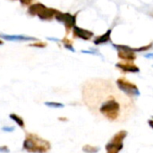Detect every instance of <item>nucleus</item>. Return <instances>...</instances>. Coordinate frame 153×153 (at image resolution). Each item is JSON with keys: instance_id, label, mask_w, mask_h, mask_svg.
I'll return each mask as SVG.
<instances>
[{"instance_id": "5", "label": "nucleus", "mask_w": 153, "mask_h": 153, "mask_svg": "<svg viewBox=\"0 0 153 153\" xmlns=\"http://www.w3.org/2000/svg\"><path fill=\"white\" fill-rule=\"evenodd\" d=\"M115 48L118 49V56L120 58L125 60H134L135 59V55L134 53V49L130 48L129 47L123 46V45H114Z\"/></svg>"}, {"instance_id": "4", "label": "nucleus", "mask_w": 153, "mask_h": 153, "mask_svg": "<svg viewBox=\"0 0 153 153\" xmlns=\"http://www.w3.org/2000/svg\"><path fill=\"white\" fill-rule=\"evenodd\" d=\"M58 22H62L65 27V30H66V34H68L73 29L74 27L75 26V23H76V14L74 15H72L71 13H61L59 12L56 17H55Z\"/></svg>"}, {"instance_id": "10", "label": "nucleus", "mask_w": 153, "mask_h": 153, "mask_svg": "<svg viewBox=\"0 0 153 153\" xmlns=\"http://www.w3.org/2000/svg\"><path fill=\"white\" fill-rule=\"evenodd\" d=\"M117 66L128 72H138V67L132 64H118L117 65Z\"/></svg>"}, {"instance_id": "18", "label": "nucleus", "mask_w": 153, "mask_h": 153, "mask_svg": "<svg viewBox=\"0 0 153 153\" xmlns=\"http://www.w3.org/2000/svg\"><path fill=\"white\" fill-rule=\"evenodd\" d=\"M58 120H59V121H63V122H64V121H67V118H65H65L59 117V118H58Z\"/></svg>"}, {"instance_id": "14", "label": "nucleus", "mask_w": 153, "mask_h": 153, "mask_svg": "<svg viewBox=\"0 0 153 153\" xmlns=\"http://www.w3.org/2000/svg\"><path fill=\"white\" fill-rule=\"evenodd\" d=\"M82 150H83V152H85L86 153H95L98 151V149L93 148V147H91L90 145H85Z\"/></svg>"}, {"instance_id": "8", "label": "nucleus", "mask_w": 153, "mask_h": 153, "mask_svg": "<svg viewBox=\"0 0 153 153\" xmlns=\"http://www.w3.org/2000/svg\"><path fill=\"white\" fill-rule=\"evenodd\" d=\"M110 35H111V30H108L106 33L99 36L98 38H96L94 39V44L96 45H100V44H102V43H106L108 41L110 40Z\"/></svg>"}, {"instance_id": "12", "label": "nucleus", "mask_w": 153, "mask_h": 153, "mask_svg": "<svg viewBox=\"0 0 153 153\" xmlns=\"http://www.w3.org/2000/svg\"><path fill=\"white\" fill-rule=\"evenodd\" d=\"M45 105L49 107V108H63L64 105L62 103H59V102H45Z\"/></svg>"}, {"instance_id": "7", "label": "nucleus", "mask_w": 153, "mask_h": 153, "mask_svg": "<svg viewBox=\"0 0 153 153\" xmlns=\"http://www.w3.org/2000/svg\"><path fill=\"white\" fill-rule=\"evenodd\" d=\"M0 37L7 39V40H14V41H29V40H33L36 41L37 39L33 37H28L24 35H4L0 34Z\"/></svg>"}, {"instance_id": "19", "label": "nucleus", "mask_w": 153, "mask_h": 153, "mask_svg": "<svg viewBox=\"0 0 153 153\" xmlns=\"http://www.w3.org/2000/svg\"><path fill=\"white\" fill-rule=\"evenodd\" d=\"M0 45H3V41L1 39H0Z\"/></svg>"}, {"instance_id": "2", "label": "nucleus", "mask_w": 153, "mask_h": 153, "mask_svg": "<svg viewBox=\"0 0 153 153\" xmlns=\"http://www.w3.org/2000/svg\"><path fill=\"white\" fill-rule=\"evenodd\" d=\"M22 149L29 153H47L51 149V143L36 134L27 133L22 143Z\"/></svg>"}, {"instance_id": "11", "label": "nucleus", "mask_w": 153, "mask_h": 153, "mask_svg": "<svg viewBox=\"0 0 153 153\" xmlns=\"http://www.w3.org/2000/svg\"><path fill=\"white\" fill-rule=\"evenodd\" d=\"M62 42L64 43L65 48H66L69 49V50L74 51V47H73V41H72L71 39H67V38H65V39L62 40Z\"/></svg>"}, {"instance_id": "1", "label": "nucleus", "mask_w": 153, "mask_h": 153, "mask_svg": "<svg viewBox=\"0 0 153 153\" xmlns=\"http://www.w3.org/2000/svg\"><path fill=\"white\" fill-rule=\"evenodd\" d=\"M83 99L90 108L98 110L110 121L123 120L131 111L132 102L126 95L105 81H95L85 84Z\"/></svg>"}, {"instance_id": "9", "label": "nucleus", "mask_w": 153, "mask_h": 153, "mask_svg": "<svg viewBox=\"0 0 153 153\" xmlns=\"http://www.w3.org/2000/svg\"><path fill=\"white\" fill-rule=\"evenodd\" d=\"M9 117H10V119L13 120L20 128H22V129H24V128H25V123H24V121H23V119H22V117L18 116V115L15 114V113H11V114L9 115Z\"/></svg>"}, {"instance_id": "6", "label": "nucleus", "mask_w": 153, "mask_h": 153, "mask_svg": "<svg viewBox=\"0 0 153 153\" xmlns=\"http://www.w3.org/2000/svg\"><path fill=\"white\" fill-rule=\"evenodd\" d=\"M73 34H74V38L82 39L83 40H89V39H91L93 37V32H91V31H90L88 30H85V29L77 27V26H74V29H73Z\"/></svg>"}, {"instance_id": "16", "label": "nucleus", "mask_w": 153, "mask_h": 153, "mask_svg": "<svg viewBox=\"0 0 153 153\" xmlns=\"http://www.w3.org/2000/svg\"><path fill=\"white\" fill-rule=\"evenodd\" d=\"M32 1H33V0H20L21 4H22V5H25V6L30 5V4H31V2H32Z\"/></svg>"}, {"instance_id": "17", "label": "nucleus", "mask_w": 153, "mask_h": 153, "mask_svg": "<svg viewBox=\"0 0 153 153\" xmlns=\"http://www.w3.org/2000/svg\"><path fill=\"white\" fill-rule=\"evenodd\" d=\"M13 129H14L13 127H4V128H3L4 131H10V132H12Z\"/></svg>"}, {"instance_id": "15", "label": "nucleus", "mask_w": 153, "mask_h": 153, "mask_svg": "<svg viewBox=\"0 0 153 153\" xmlns=\"http://www.w3.org/2000/svg\"><path fill=\"white\" fill-rule=\"evenodd\" d=\"M10 150L6 145H2L0 146V153H9Z\"/></svg>"}, {"instance_id": "3", "label": "nucleus", "mask_w": 153, "mask_h": 153, "mask_svg": "<svg viewBox=\"0 0 153 153\" xmlns=\"http://www.w3.org/2000/svg\"><path fill=\"white\" fill-rule=\"evenodd\" d=\"M59 13L58 10L48 8L43 4L37 3L29 6L28 13L32 16H38L41 21H51Z\"/></svg>"}, {"instance_id": "13", "label": "nucleus", "mask_w": 153, "mask_h": 153, "mask_svg": "<svg viewBox=\"0 0 153 153\" xmlns=\"http://www.w3.org/2000/svg\"><path fill=\"white\" fill-rule=\"evenodd\" d=\"M30 47H34V48H43L45 47H47V43L46 42H42V41H35L32 44L29 45Z\"/></svg>"}]
</instances>
